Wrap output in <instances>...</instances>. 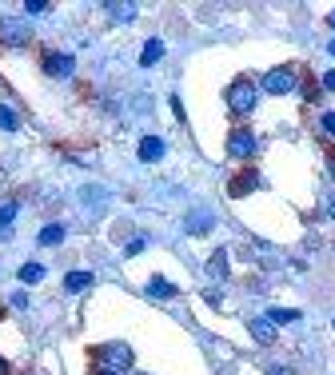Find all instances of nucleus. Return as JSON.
<instances>
[{"mask_svg": "<svg viewBox=\"0 0 335 375\" xmlns=\"http://www.w3.org/2000/svg\"><path fill=\"white\" fill-rule=\"evenodd\" d=\"M60 240H64V228H60V224H48L44 232H40V244H44V248H52V244H60Z\"/></svg>", "mask_w": 335, "mask_h": 375, "instance_id": "f3484780", "label": "nucleus"}, {"mask_svg": "<svg viewBox=\"0 0 335 375\" xmlns=\"http://www.w3.org/2000/svg\"><path fill=\"white\" fill-rule=\"evenodd\" d=\"M323 208H327V216H332V220H335V188H332V192H327V196H323Z\"/></svg>", "mask_w": 335, "mask_h": 375, "instance_id": "5701e85b", "label": "nucleus"}, {"mask_svg": "<svg viewBox=\"0 0 335 375\" xmlns=\"http://www.w3.org/2000/svg\"><path fill=\"white\" fill-rule=\"evenodd\" d=\"M208 276H212V280H228V252H215V256L208 259Z\"/></svg>", "mask_w": 335, "mask_h": 375, "instance_id": "ddd939ff", "label": "nucleus"}, {"mask_svg": "<svg viewBox=\"0 0 335 375\" xmlns=\"http://www.w3.org/2000/svg\"><path fill=\"white\" fill-rule=\"evenodd\" d=\"M247 331H252V339L263 344V348L276 344V324H271V320H260V315H256V320H247Z\"/></svg>", "mask_w": 335, "mask_h": 375, "instance_id": "0eeeda50", "label": "nucleus"}, {"mask_svg": "<svg viewBox=\"0 0 335 375\" xmlns=\"http://www.w3.org/2000/svg\"><path fill=\"white\" fill-rule=\"evenodd\" d=\"M160 60H164V44H160V40H148L144 52H140V64L144 68H152V64H160Z\"/></svg>", "mask_w": 335, "mask_h": 375, "instance_id": "9b49d317", "label": "nucleus"}, {"mask_svg": "<svg viewBox=\"0 0 335 375\" xmlns=\"http://www.w3.org/2000/svg\"><path fill=\"white\" fill-rule=\"evenodd\" d=\"M24 12H28V16H40V12H48V4H44V0H28V4H24Z\"/></svg>", "mask_w": 335, "mask_h": 375, "instance_id": "4be33fe9", "label": "nucleus"}, {"mask_svg": "<svg viewBox=\"0 0 335 375\" xmlns=\"http://www.w3.org/2000/svg\"><path fill=\"white\" fill-rule=\"evenodd\" d=\"M263 92H271V96L295 92V72L291 68H271L267 76H263Z\"/></svg>", "mask_w": 335, "mask_h": 375, "instance_id": "20e7f679", "label": "nucleus"}, {"mask_svg": "<svg viewBox=\"0 0 335 375\" xmlns=\"http://www.w3.org/2000/svg\"><path fill=\"white\" fill-rule=\"evenodd\" d=\"M256 188H260V176H256V172H239L236 180H232V184H228V196H247V192H256Z\"/></svg>", "mask_w": 335, "mask_h": 375, "instance_id": "6e6552de", "label": "nucleus"}, {"mask_svg": "<svg viewBox=\"0 0 335 375\" xmlns=\"http://www.w3.org/2000/svg\"><path fill=\"white\" fill-rule=\"evenodd\" d=\"M332 56H335V40H332Z\"/></svg>", "mask_w": 335, "mask_h": 375, "instance_id": "c756f323", "label": "nucleus"}, {"mask_svg": "<svg viewBox=\"0 0 335 375\" xmlns=\"http://www.w3.org/2000/svg\"><path fill=\"white\" fill-rule=\"evenodd\" d=\"M256 100H260V88H256L252 80H236V84L228 88V108H232L236 116H247V112L256 108Z\"/></svg>", "mask_w": 335, "mask_h": 375, "instance_id": "f257e3e1", "label": "nucleus"}, {"mask_svg": "<svg viewBox=\"0 0 335 375\" xmlns=\"http://www.w3.org/2000/svg\"><path fill=\"white\" fill-rule=\"evenodd\" d=\"M176 292H180V287H176V283H168V280H160V276H156V280H148V296H152V300H172Z\"/></svg>", "mask_w": 335, "mask_h": 375, "instance_id": "9d476101", "label": "nucleus"}, {"mask_svg": "<svg viewBox=\"0 0 335 375\" xmlns=\"http://www.w3.org/2000/svg\"><path fill=\"white\" fill-rule=\"evenodd\" d=\"M64 287H68V292H88V287H92V272H68V276H64Z\"/></svg>", "mask_w": 335, "mask_h": 375, "instance_id": "f8f14e48", "label": "nucleus"}, {"mask_svg": "<svg viewBox=\"0 0 335 375\" xmlns=\"http://www.w3.org/2000/svg\"><path fill=\"white\" fill-rule=\"evenodd\" d=\"M96 375H120V372H112V367H96Z\"/></svg>", "mask_w": 335, "mask_h": 375, "instance_id": "bb28decb", "label": "nucleus"}, {"mask_svg": "<svg viewBox=\"0 0 335 375\" xmlns=\"http://www.w3.org/2000/svg\"><path fill=\"white\" fill-rule=\"evenodd\" d=\"M267 375H291V367H271Z\"/></svg>", "mask_w": 335, "mask_h": 375, "instance_id": "a878e982", "label": "nucleus"}, {"mask_svg": "<svg viewBox=\"0 0 335 375\" xmlns=\"http://www.w3.org/2000/svg\"><path fill=\"white\" fill-rule=\"evenodd\" d=\"M0 128H4V132H16V128H21V116H16L12 108H4V104H0Z\"/></svg>", "mask_w": 335, "mask_h": 375, "instance_id": "a211bd4d", "label": "nucleus"}, {"mask_svg": "<svg viewBox=\"0 0 335 375\" xmlns=\"http://www.w3.org/2000/svg\"><path fill=\"white\" fill-rule=\"evenodd\" d=\"M21 280H24V283L44 280V268H40V263H24V268H21Z\"/></svg>", "mask_w": 335, "mask_h": 375, "instance_id": "6ab92c4d", "label": "nucleus"}, {"mask_svg": "<svg viewBox=\"0 0 335 375\" xmlns=\"http://www.w3.org/2000/svg\"><path fill=\"white\" fill-rule=\"evenodd\" d=\"M44 72H48V76L68 80L72 72H76V60H72L68 52H44Z\"/></svg>", "mask_w": 335, "mask_h": 375, "instance_id": "423d86ee", "label": "nucleus"}, {"mask_svg": "<svg viewBox=\"0 0 335 375\" xmlns=\"http://www.w3.org/2000/svg\"><path fill=\"white\" fill-rule=\"evenodd\" d=\"M208 228H212V216H208V211H191L188 216V232L191 235H204Z\"/></svg>", "mask_w": 335, "mask_h": 375, "instance_id": "2eb2a0df", "label": "nucleus"}, {"mask_svg": "<svg viewBox=\"0 0 335 375\" xmlns=\"http://www.w3.org/2000/svg\"><path fill=\"white\" fill-rule=\"evenodd\" d=\"M160 156H164V140H160V136H144L140 140V160L144 164H156Z\"/></svg>", "mask_w": 335, "mask_h": 375, "instance_id": "1a4fd4ad", "label": "nucleus"}, {"mask_svg": "<svg viewBox=\"0 0 335 375\" xmlns=\"http://www.w3.org/2000/svg\"><path fill=\"white\" fill-rule=\"evenodd\" d=\"M267 320H271V324H295L299 311H291V307H276V311H267Z\"/></svg>", "mask_w": 335, "mask_h": 375, "instance_id": "dca6fc26", "label": "nucleus"}, {"mask_svg": "<svg viewBox=\"0 0 335 375\" xmlns=\"http://www.w3.org/2000/svg\"><path fill=\"white\" fill-rule=\"evenodd\" d=\"M108 16H112V21H120V24L136 21V4H128V0H124V4H108Z\"/></svg>", "mask_w": 335, "mask_h": 375, "instance_id": "4468645a", "label": "nucleus"}, {"mask_svg": "<svg viewBox=\"0 0 335 375\" xmlns=\"http://www.w3.org/2000/svg\"><path fill=\"white\" fill-rule=\"evenodd\" d=\"M28 36H32V24L28 21H21V16H4L0 21V44L21 48V44H28Z\"/></svg>", "mask_w": 335, "mask_h": 375, "instance_id": "f03ea898", "label": "nucleus"}, {"mask_svg": "<svg viewBox=\"0 0 335 375\" xmlns=\"http://www.w3.org/2000/svg\"><path fill=\"white\" fill-rule=\"evenodd\" d=\"M327 164H332V172H335V156H332V160H327Z\"/></svg>", "mask_w": 335, "mask_h": 375, "instance_id": "c85d7f7f", "label": "nucleus"}, {"mask_svg": "<svg viewBox=\"0 0 335 375\" xmlns=\"http://www.w3.org/2000/svg\"><path fill=\"white\" fill-rule=\"evenodd\" d=\"M323 132H327V136H335V112H327V116H323Z\"/></svg>", "mask_w": 335, "mask_h": 375, "instance_id": "b1692460", "label": "nucleus"}, {"mask_svg": "<svg viewBox=\"0 0 335 375\" xmlns=\"http://www.w3.org/2000/svg\"><path fill=\"white\" fill-rule=\"evenodd\" d=\"M323 88H327V92H335V68L327 72V76H323Z\"/></svg>", "mask_w": 335, "mask_h": 375, "instance_id": "393cba45", "label": "nucleus"}, {"mask_svg": "<svg viewBox=\"0 0 335 375\" xmlns=\"http://www.w3.org/2000/svg\"><path fill=\"white\" fill-rule=\"evenodd\" d=\"M144 248H148V240H144V235H136V240H128V248H124V256H140Z\"/></svg>", "mask_w": 335, "mask_h": 375, "instance_id": "412c9836", "label": "nucleus"}, {"mask_svg": "<svg viewBox=\"0 0 335 375\" xmlns=\"http://www.w3.org/2000/svg\"><path fill=\"white\" fill-rule=\"evenodd\" d=\"M100 367H112V372L132 367V348L128 344H104L100 348Z\"/></svg>", "mask_w": 335, "mask_h": 375, "instance_id": "7ed1b4c3", "label": "nucleus"}, {"mask_svg": "<svg viewBox=\"0 0 335 375\" xmlns=\"http://www.w3.org/2000/svg\"><path fill=\"white\" fill-rule=\"evenodd\" d=\"M0 375H8V363H4V359H0Z\"/></svg>", "mask_w": 335, "mask_h": 375, "instance_id": "cd10ccee", "label": "nucleus"}, {"mask_svg": "<svg viewBox=\"0 0 335 375\" xmlns=\"http://www.w3.org/2000/svg\"><path fill=\"white\" fill-rule=\"evenodd\" d=\"M332 24H335V12H332Z\"/></svg>", "mask_w": 335, "mask_h": 375, "instance_id": "7c9ffc66", "label": "nucleus"}, {"mask_svg": "<svg viewBox=\"0 0 335 375\" xmlns=\"http://www.w3.org/2000/svg\"><path fill=\"white\" fill-rule=\"evenodd\" d=\"M256 136L247 132V128H236L232 136H228V156H236V160H247V156H256Z\"/></svg>", "mask_w": 335, "mask_h": 375, "instance_id": "39448f33", "label": "nucleus"}, {"mask_svg": "<svg viewBox=\"0 0 335 375\" xmlns=\"http://www.w3.org/2000/svg\"><path fill=\"white\" fill-rule=\"evenodd\" d=\"M12 220H16V204H0V232H4Z\"/></svg>", "mask_w": 335, "mask_h": 375, "instance_id": "aec40b11", "label": "nucleus"}]
</instances>
